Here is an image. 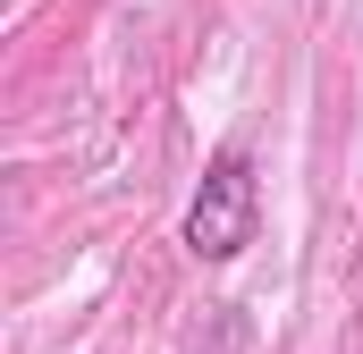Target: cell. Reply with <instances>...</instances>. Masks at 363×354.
<instances>
[{
    "mask_svg": "<svg viewBox=\"0 0 363 354\" xmlns=\"http://www.w3.org/2000/svg\"><path fill=\"white\" fill-rule=\"evenodd\" d=\"M254 228H262V185H254V161L228 144V152H211L203 177H194V202H186V228L178 245L194 262H237L245 245H254Z\"/></svg>",
    "mask_w": 363,
    "mask_h": 354,
    "instance_id": "1",
    "label": "cell"
}]
</instances>
